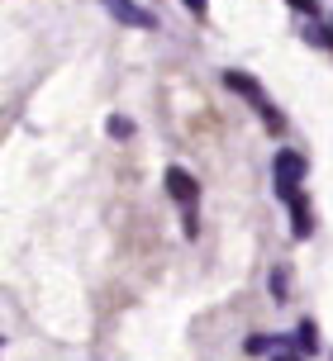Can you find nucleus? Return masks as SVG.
I'll return each instance as SVG.
<instances>
[{"mask_svg":"<svg viewBox=\"0 0 333 361\" xmlns=\"http://www.w3.org/2000/svg\"><path fill=\"white\" fill-rule=\"evenodd\" d=\"M224 86H229V90H238L243 100H248V105H253V109L262 114V119H267V128H272V133H281V128H286V119H281V109L272 105V100H267V90H262V81H258V76L234 72V67H229V72H224Z\"/></svg>","mask_w":333,"mask_h":361,"instance_id":"obj_1","label":"nucleus"},{"mask_svg":"<svg viewBox=\"0 0 333 361\" xmlns=\"http://www.w3.org/2000/svg\"><path fill=\"white\" fill-rule=\"evenodd\" d=\"M300 180H305V157L300 152H277V162H272V185H277V195L291 204V200H300L305 190H300Z\"/></svg>","mask_w":333,"mask_h":361,"instance_id":"obj_2","label":"nucleus"},{"mask_svg":"<svg viewBox=\"0 0 333 361\" xmlns=\"http://www.w3.org/2000/svg\"><path fill=\"white\" fill-rule=\"evenodd\" d=\"M166 195L176 200V204H186V209H190V204L200 200V185H195L190 176H186L181 166H166Z\"/></svg>","mask_w":333,"mask_h":361,"instance_id":"obj_3","label":"nucleus"},{"mask_svg":"<svg viewBox=\"0 0 333 361\" xmlns=\"http://www.w3.org/2000/svg\"><path fill=\"white\" fill-rule=\"evenodd\" d=\"M296 347L305 352V357H315V347H319V333H315V324H310V319H305V324L296 328Z\"/></svg>","mask_w":333,"mask_h":361,"instance_id":"obj_5","label":"nucleus"},{"mask_svg":"<svg viewBox=\"0 0 333 361\" xmlns=\"http://www.w3.org/2000/svg\"><path fill=\"white\" fill-rule=\"evenodd\" d=\"M100 5H105L119 24H133V29H152V24H157V19H152L143 5H133V0H100Z\"/></svg>","mask_w":333,"mask_h":361,"instance_id":"obj_4","label":"nucleus"},{"mask_svg":"<svg viewBox=\"0 0 333 361\" xmlns=\"http://www.w3.org/2000/svg\"><path fill=\"white\" fill-rule=\"evenodd\" d=\"M181 5H186V10H190V15H195V19H200L205 10H210V0H181Z\"/></svg>","mask_w":333,"mask_h":361,"instance_id":"obj_8","label":"nucleus"},{"mask_svg":"<svg viewBox=\"0 0 333 361\" xmlns=\"http://www.w3.org/2000/svg\"><path fill=\"white\" fill-rule=\"evenodd\" d=\"M291 5H296L300 15H319V5H315V0H291Z\"/></svg>","mask_w":333,"mask_h":361,"instance_id":"obj_9","label":"nucleus"},{"mask_svg":"<svg viewBox=\"0 0 333 361\" xmlns=\"http://www.w3.org/2000/svg\"><path fill=\"white\" fill-rule=\"evenodd\" d=\"M272 300H286V271H272Z\"/></svg>","mask_w":333,"mask_h":361,"instance_id":"obj_7","label":"nucleus"},{"mask_svg":"<svg viewBox=\"0 0 333 361\" xmlns=\"http://www.w3.org/2000/svg\"><path fill=\"white\" fill-rule=\"evenodd\" d=\"M129 133H133V124L124 119V114H114L110 119V138H129Z\"/></svg>","mask_w":333,"mask_h":361,"instance_id":"obj_6","label":"nucleus"}]
</instances>
